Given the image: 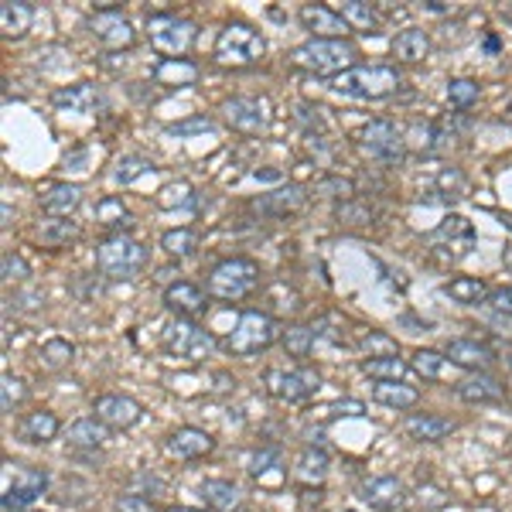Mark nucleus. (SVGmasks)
<instances>
[{
    "instance_id": "f704fd0d",
    "label": "nucleus",
    "mask_w": 512,
    "mask_h": 512,
    "mask_svg": "<svg viewBox=\"0 0 512 512\" xmlns=\"http://www.w3.org/2000/svg\"><path fill=\"white\" fill-rule=\"evenodd\" d=\"M154 79L161 86H192L199 79V66L188 59H161L154 66Z\"/></svg>"
},
{
    "instance_id": "6e6552de",
    "label": "nucleus",
    "mask_w": 512,
    "mask_h": 512,
    "mask_svg": "<svg viewBox=\"0 0 512 512\" xmlns=\"http://www.w3.org/2000/svg\"><path fill=\"white\" fill-rule=\"evenodd\" d=\"M147 35H151V45L161 55L178 59V55H185L188 48L195 45L199 28H195V21H188L181 14H151L147 18Z\"/></svg>"
},
{
    "instance_id": "f8f14e48",
    "label": "nucleus",
    "mask_w": 512,
    "mask_h": 512,
    "mask_svg": "<svg viewBox=\"0 0 512 512\" xmlns=\"http://www.w3.org/2000/svg\"><path fill=\"white\" fill-rule=\"evenodd\" d=\"M223 116L232 130H240L246 137H260L270 127L267 99H256V96H232V99H225Z\"/></svg>"
},
{
    "instance_id": "052dcab7",
    "label": "nucleus",
    "mask_w": 512,
    "mask_h": 512,
    "mask_svg": "<svg viewBox=\"0 0 512 512\" xmlns=\"http://www.w3.org/2000/svg\"><path fill=\"white\" fill-rule=\"evenodd\" d=\"M441 188H451V199H458V192L465 188V178H461V171H454V168H447V171H441Z\"/></svg>"
},
{
    "instance_id": "f257e3e1",
    "label": "nucleus",
    "mask_w": 512,
    "mask_h": 512,
    "mask_svg": "<svg viewBox=\"0 0 512 512\" xmlns=\"http://www.w3.org/2000/svg\"><path fill=\"white\" fill-rule=\"evenodd\" d=\"M290 62L311 75H342L356 68V48L345 38H308L304 45H297L290 51Z\"/></svg>"
},
{
    "instance_id": "13d9d810",
    "label": "nucleus",
    "mask_w": 512,
    "mask_h": 512,
    "mask_svg": "<svg viewBox=\"0 0 512 512\" xmlns=\"http://www.w3.org/2000/svg\"><path fill=\"white\" fill-rule=\"evenodd\" d=\"M489 308H492V311H499V314H506V318H512V284H509V288L492 290Z\"/></svg>"
},
{
    "instance_id": "49530a36",
    "label": "nucleus",
    "mask_w": 512,
    "mask_h": 512,
    "mask_svg": "<svg viewBox=\"0 0 512 512\" xmlns=\"http://www.w3.org/2000/svg\"><path fill=\"white\" fill-rule=\"evenodd\" d=\"M0 277H4V284H24V280L31 277V264L24 260L21 253L7 249V253L0 256Z\"/></svg>"
},
{
    "instance_id": "5701e85b",
    "label": "nucleus",
    "mask_w": 512,
    "mask_h": 512,
    "mask_svg": "<svg viewBox=\"0 0 512 512\" xmlns=\"http://www.w3.org/2000/svg\"><path fill=\"white\" fill-rule=\"evenodd\" d=\"M454 393H458V400L471 403V406L502 400V386H499V379L489 376V373H471V376L458 379V382H454Z\"/></svg>"
},
{
    "instance_id": "423d86ee",
    "label": "nucleus",
    "mask_w": 512,
    "mask_h": 512,
    "mask_svg": "<svg viewBox=\"0 0 512 512\" xmlns=\"http://www.w3.org/2000/svg\"><path fill=\"white\" fill-rule=\"evenodd\" d=\"M277 338H280V328H277V321L267 311H243L240 321H236V328L225 335L223 349L229 356L249 358L267 352Z\"/></svg>"
},
{
    "instance_id": "c756f323",
    "label": "nucleus",
    "mask_w": 512,
    "mask_h": 512,
    "mask_svg": "<svg viewBox=\"0 0 512 512\" xmlns=\"http://www.w3.org/2000/svg\"><path fill=\"white\" fill-rule=\"evenodd\" d=\"M31 21H35L31 4H24V0H4L0 4V31H4V38H24L31 31Z\"/></svg>"
},
{
    "instance_id": "0eeeda50",
    "label": "nucleus",
    "mask_w": 512,
    "mask_h": 512,
    "mask_svg": "<svg viewBox=\"0 0 512 512\" xmlns=\"http://www.w3.org/2000/svg\"><path fill=\"white\" fill-rule=\"evenodd\" d=\"M164 352L195 366V362H205V358L216 352V338H212L209 328H201L199 321L175 318V321L164 328Z\"/></svg>"
},
{
    "instance_id": "3c124183",
    "label": "nucleus",
    "mask_w": 512,
    "mask_h": 512,
    "mask_svg": "<svg viewBox=\"0 0 512 512\" xmlns=\"http://www.w3.org/2000/svg\"><path fill=\"white\" fill-rule=\"evenodd\" d=\"M192 185L188 181H171V185H164L161 192H157V205L161 209H178V205H188L192 201Z\"/></svg>"
},
{
    "instance_id": "774afa93",
    "label": "nucleus",
    "mask_w": 512,
    "mask_h": 512,
    "mask_svg": "<svg viewBox=\"0 0 512 512\" xmlns=\"http://www.w3.org/2000/svg\"><path fill=\"white\" fill-rule=\"evenodd\" d=\"M28 512H35V509H28Z\"/></svg>"
},
{
    "instance_id": "9d476101",
    "label": "nucleus",
    "mask_w": 512,
    "mask_h": 512,
    "mask_svg": "<svg viewBox=\"0 0 512 512\" xmlns=\"http://www.w3.org/2000/svg\"><path fill=\"white\" fill-rule=\"evenodd\" d=\"M264 386H267V393L273 400L301 403L321 390V376L311 366H301V369H270L267 376H264Z\"/></svg>"
},
{
    "instance_id": "9b49d317",
    "label": "nucleus",
    "mask_w": 512,
    "mask_h": 512,
    "mask_svg": "<svg viewBox=\"0 0 512 512\" xmlns=\"http://www.w3.org/2000/svg\"><path fill=\"white\" fill-rule=\"evenodd\" d=\"M403 144H406V140H403V130L393 120H386V116L369 120V123L358 130V147L369 157H376V161H400Z\"/></svg>"
},
{
    "instance_id": "680f3d73",
    "label": "nucleus",
    "mask_w": 512,
    "mask_h": 512,
    "mask_svg": "<svg viewBox=\"0 0 512 512\" xmlns=\"http://www.w3.org/2000/svg\"><path fill=\"white\" fill-rule=\"evenodd\" d=\"M423 7H427V11H434V14H445V11H451V7H447L445 0H427Z\"/></svg>"
},
{
    "instance_id": "2f4dec72",
    "label": "nucleus",
    "mask_w": 512,
    "mask_h": 512,
    "mask_svg": "<svg viewBox=\"0 0 512 512\" xmlns=\"http://www.w3.org/2000/svg\"><path fill=\"white\" fill-rule=\"evenodd\" d=\"M441 290H445L451 301H458V304H468V308H475V304H485V301L492 297L489 284H485L482 277H454V280H447Z\"/></svg>"
},
{
    "instance_id": "864d4df0",
    "label": "nucleus",
    "mask_w": 512,
    "mask_h": 512,
    "mask_svg": "<svg viewBox=\"0 0 512 512\" xmlns=\"http://www.w3.org/2000/svg\"><path fill=\"white\" fill-rule=\"evenodd\" d=\"M328 192H332L335 199L349 201L352 195H356V185H352L349 178H325V181L314 185V195H328Z\"/></svg>"
},
{
    "instance_id": "4c0bfd02",
    "label": "nucleus",
    "mask_w": 512,
    "mask_h": 512,
    "mask_svg": "<svg viewBox=\"0 0 512 512\" xmlns=\"http://www.w3.org/2000/svg\"><path fill=\"white\" fill-rule=\"evenodd\" d=\"M406 362L400 356H382V358H362V373L373 376L376 382H403L406 376Z\"/></svg>"
},
{
    "instance_id": "69168bd1",
    "label": "nucleus",
    "mask_w": 512,
    "mask_h": 512,
    "mask_svg": "<svg viewBox=\"0 0 512 512\" xmlns=\"http://www.w3.org/2000/svg\"><path fill=\"white\" fill-rule=\"evenodd\" d=\"M502 11H506V14H509V18H512V4H506V7H502Z\"/></svg>"
},
{
    "instance_id": "c85d7f7f",
    "label": "nucleus",
    "mask_w": 512,
    "mask_h": 512,
    "mask_svg": "<svg viewBox=\"0 0 512 512\" xmlns=\"http://www.w3.org/2000/svg\"><path fill=\"white\" fill-rule=\"evenodd\" d=\"M328 468H332V458L325 447H304L297 465H294V478L301 485H321L328 478Z\"/></svg>"
},
{
    "instance_id": "ea45409f",
    "label": "nucleus",
    "mask_w": 512,
    "mask_h": 512,
    "mask_svg": "<svg viewBox=\"0 0 512 512\" xmlns=\"http://www.w3.org/2000/svg\"><path fill=\"white\" fill-rule=\"evenodd\" d=\"M161 249H164L168 256H192V253L199 249V236H195V229H188V225L168 229V232L161 236Z\"/></svg>"
},
{
    "instance_id": "603ef678",
    "label": "nucleus",
    "mask_w": 512,
    "mask_h": 512,
    "mask_svg": "<svg viewBox=\"0 0 512 512\" xmlns=\"http://www.w3.org/2000/svg\"><path fill=\"white\" fill-rule=\"evenodd\" d=\"M209 130H216V120H212V116H188V120H178V123L168 127L171 137H199V134H209Z\"/></svg>"
},
{
    "instance_id": "393cba45",
    "label": "nucleus",
    "mask_w": 512,
    "mask_h": 512,
    "mask_svg": "<svg viewBox=\"0 0 512 512\" xmlns=\"http://www.w3.org/2000/svg\"><path fill=\"white\" fill-rule=\"evenodd\" d=\"M304 201H308L304 188H297V185H288V188H277V192H270V195H260V199L253 201V212L280 219V216H290V212L304 209Z\"/></svg>"
},
{
    "instance_id": "39448f33",
    "label": "nucleus",
    "mask_w": 512,
    "mask_h": 512,
    "mask_svg": "<svg viewBox=\"0 0 512 512\" xmlns=\"http://www.w3.org/2000/svg\"><path fill=\"white\" fill-rule=\"evenodd\" d=\"M260 264L249 260V256H229L223 264H216L209 273V284L205 290L219 301H243L253 290L260 288Z\"/></svg>"
},
{
    "instance_id": "a211bd4d",
    "label": "nucleus",
    "mask_w": 512,
    "mask_h": 512,
    "mask_svg": "<svg viewBox=\"0 0 512 512\" xmlns=\"http://www.w3.org/2000/svg\"><path fill=\"white\" fill-rule=\"evenodd\" d=\"M205 301H209V290H201L192 280H175L164 288V308L178 318H195L205 311Z\"/></svg>"
},
{
    "instance_id": "20e7f679",
    "label": "nucleus",
    "mask_w": 512,
    "mask_h": 512,
    "mask_svg": "<svg viewBox=\"0 0 512 512\" xmlns=\"http://www.w3.org/2000/svg\"><path fill=\"white\" fill-rule=\"evenodd\" d=\"M147 264V249L127 232H113L96 246V270L106 280H130Z\"/></svg>"
},
{
    "instance_id": "bb28decb",
    "label": "nucleus",
    "mask_w": 512,
    "mask_h": 512,
    "mask_svg": "<svg viewBox=\"0 0 512 512\" xmlns=\"http://www.w3.org/2000/svg\"><path fill=\"white\" fill-rule=\"evenodd\" d=\"M199 499L209 506V509L229 512L243 502V492H240L236 482H229V478H205L199 485Z\"/></svg>"
},
{
    "instance_id": "c9c22d12",
    "label": "nucleus",
    "mask_w": 512,
    "mask_h": 512,
    "mask_svg": "<svg viewBox=\"0 0 512 512\" xmlns=\"http://www.w3.org/2000/svg\"><path fill=\"white\" fill-rule=\"evenodd\" d=\"M414 369L421 373L423 379H454L461 369L445 356V352H434V349H421L414 352Z\"/></svg>"
},
{
    "instance_id": "5fc2aeb1",
    "label": "nucleus",
    "mask_w": 512,
    "mask_h": 512,
    "mask_svg": "<svg viewBox=\"0 0 512 512\" xmlns=\"http://www.w3.org/2000/svg\"><path fill=\"white\" fill-rule=\"evenodd\" d=\"M414 495H417V506H421V509H445L447 506V492L441 489V485H421V489L414 492Z\"/></svg>"
},
{
    "instance_id": "bf43d9fd",
    "label": "nucleus",
    "mask_w": 512,
    "mask_h": 512,
    "mask_svg": "<svg viewBox=\"0 0 512 512\" xmlns=\"http://www.w3.org/2000/svg\"><path fill=\"white\" fill-rule=\"evenodd\" d=\"M325 110H318V106H301V113H297V120L308 127V130H318V134H325L328 130V123H325V116H321Z\"/></svg>"
},
{
    "instance_id": "ddd939ff",
    "label": "nucleus",
    "mask_w": 512,
    "mask_h": 512,
    "mask_svg": "<svg viewBox=\"0 0 512 512\" xmlns=\"http://www.w3.org/2000/svg\"><path fill=\"white\" fill-rule=\"evenodd\" d=\"M45 492H48V471H42V468H21L14 475V482L4 489V509L28 512Z\"/></svg>"
},
{
    "instance_id": "e433bc0d",
    "label": "nucleus",
    "mask_w": 512,
    "mask_h": 512,
    "mask_svg": "<svg viewBox=\"0 0 512 512\" xmlns=\"http://www.w3.org/2000/svg\"><path fill=\"white\" fill-rule=\"evenodd\" d=\"M96 223L106 225V229H130L134 225V216H130V209L123 205V199H116V195H106L103 201H96Z\"/></svg>"
},
{
    "instance_id": "58836bf2",
    "label": "nucleus",
    "mask_w": 512,
    "mask_h": 512,
    "mask_svg": "<svg viewBox=\"0 0 512 512\" xmlns=\"http://www.w3.org/2000/svg\"><path fill=\"white\" fill-rule=\"evenodd\" d=\"M35 236L45 246H68L72 240H79V223H72V219H45L35 229Z\"/></svg>"
},
{
    "instance_id": "0e129e2a",
    "label": "nucleus",
    "mask_w": 512,
    "mask_h": 512,
    "mask_svg": "<svg viewBox=\"0 0 512 512\" xmlns=\"http://www.w3.org/2000/svg\"><path fill=\"white\" fill-rule=\"evenodd\" d=\"M168 512H201V509H188V506H178V509H168Z\"/></svg>"
},
{
    "instance_id": "6e6d98bb",
    "label": "nucleus",
    "mask_w": 512,
    "mask_h": 512,
    "mask_svg": "<svg viewBox=\"0 0 512 512\" xmlns=\"http://www.w3.org/2000/svg\"><path fill=\"white\" fill-rule=\"evenodd\" d=\"M116 512H157V506L151 502V499H144V495L127 492V495L116 499Z\"/></svg>"
},
{
    "instance_id": "1a4fd4ad",
    "label": "nucleus",
    "mask_w": 512,
    "mask_h": 512,
    "mask_svg": "<svg viewBox=\"0 0 512 512\" xmlns=\"http://www.w3.org/2000/svg\"><path fill=\"white\" fill-rule=\"evenodd\" d=\"M475 249V225L465 216H447L430 232V253L441 264H458Z\"/></svg>"
},
{
    "instance_id": "a878e982",
    "label": "nucleus",
    "mask_w": 512,
    "mask_h": 512,
    "mask_svg": "<svg viewBox=\"0 0 512 512\" xmlns=\"http://www.w3.org/2000/svg\"><path fill=\"white\" fill-rule=\"evenodd\" d=\"M390 51H393L397 62L417 66V62H423V59L430 55V35H427L423 28H403V31H397Z\"/></svg>"
},
{
    "instance_id": "2eb2a0df",
    "label": "nucleus",
    "mask_w": 512,
    "mask_h": 512,
    "mask_svg": "<svg viewBox=\"0 0 512 512\" xmlns=\"http://www.w3.org/2000/svg\"><path fill=\"white\" fill-rule=\"evenodd\" d=\"M90 31L99 45L113 48V51H116V48H134L137 42L134 24L127 21L120 11H96L90 18Z\"/></svg>"
},
{
    "instance_id": "412c9836",
    "label": "nucleus",
    "mask_w": 512,
    "mask_h": 512,
    "mask_svg": "<svg viewBox=\"0 0 512 512\" xmlns=\"http://www.w3.org/2000/svg\"><path fill=\"white\" fill-rule=\"evenodd\" d=\"M297 18L311 31V38H342L349 31V24L338 18V11L325 7V4H304L297 11Z\"/></svg>"
},
{
    "instance_id": "7ed1b4c3",
    "label": "nucleus",
    "mask_w": 512,
    "mask_h": 512,
    "mask_svg": "<svg viewBox=\"0 0 512 512\" xmlns=\"http://www.w3.org/2000/svg\"><path fill=\"white\" fill-rule=\"evenodd\" d=\"M403 86V75L393 66H356L328 79V90L356 99H386Z\"/></svg>"
},
{
    "instance_id": "e2e57ef3",
    "label": "nucleus",
    "mask_w": 512,
    "mask_h": 512,
    "mask_svg": "<svg viewBox=\"0 0 512 512\" xmlns=\"http://www.w3.org/2000/svg\"><path fill=\"white\" fill-rule=\"evenodd\" d=\"M253 178L256 181H280V171H256Z\"/></svg>"
},
{
    "instance_id": "09e8293b",
    "label": "nucleus",
    "mask_w": 512,
    "mask_h": 512,
    "mask_svg": "<svg viewBox=\"0 0 512 512\" xmlns=\"http://www.w3.org/2000/svg\"><path fill=\"white\" fill-rule=\"evenodd\" d=\"M335 219L338 223H352V225H366L369 219H373V205H366V201H338L335 205Z\"/></svg>"
},
{
    "instance_id": "473e14b6",
    "label": "nucleus",
    "mask_w": 512,
    "mask_h": 512,
    "mask_svg": "<svg viewBox=\"0 0 512 512\" xmlns=\"http://www.w3.org/2000/svg\"><path fill=\"white\" fill-rule=\"evenodd\" d=\"M373 400L390 406V410H410L421 403V390L410 382H376L373 386Z\"/></svg>"
},
{
    "instance_id": "8fccbe9b",
    "label": "nucleus",
    "mask_w": 512,
    "mask_h": 512,
    "mask_svg": "<svg viewBox=\"0 0 512 512\" xmlns=\"http://www.w3.org/2000/svg\"><path fill=\"white\" fill-rule=\"evenodd\" d=\"M273 468H284L280 447H260V451L249 458V475H253V478H264V475H270Z\"/></svg>"
},
{
    "instance_id": "37998d69",
    "label": "nucleus",
    "mask_w": 512,
    "mask_h": 512,
    "mask_svg": "<svg viewBox=\"0 0 512 512\" xmlns=\"http://www.w3.org/2000/svg\"><path fill=\"white\" fill-rule=\"evenodd\" d=\"M478 96H482V90H478V83L475 79H451L447 83V103L454 106V110H471L475 103H478Z\"/></svg>"
},
{
    "instance_id": "cd10ccee",
    "label": "nucleus",
    "mask_w": 512,
    "mask_h": 512,
    "mask_svg": "<svg viewBox=\"0 0 512 512\" xmlns=\"http://www.w3.org/2000/svg\"><path fill=\"white\" fill-rule=\"evenodd\" d=\"M66 441L72 447H83V451H96L110 441V427L96 417H79V421L68 423L66 430Z\"/></svg>"
},
{
    "instance_id": "4be33fe9",
    "label": "nucleus",
    "mask_w": 512,
    "mask_h": 512,
    "mask_svg": "<svg viewBox=\"0 0 512 512\" xmlns=\"http://www.w3.org/2000/svg\"><path fill=\"white\" fill-rule=\"evenodd\" d=\"M445 356L451 358L458 369L478 373V369H485L492 362V349L485 342H478V338H451L445 345Z\"/></svg>"
},
{
    "instance_id": "79ce46f5",
    "label": "nucleus",
    "mask_w": 512,
    "mask_h": 512,
    "mask_svg": "<svg viewBox=\"0 0 512 512\" xmlns=\"http://www.w3.org/2000/svg\"><path fill=\"white\" fill-rule=\"evenodd\" d=\"M280 342H284V349H288L294 358H304L311 356L314 342H318V332H314L311 325H294L288 332L280 335Z\"/></svg>"
},
{
    "instance_id": "de8ad7c7",
    "label": "nucleus",
    "mask_w": 512,
    "mask_h": 512,
    "mask_svg": "<svg viewBox=\"0 0 512 512\" xmlns=\"http://www.w3.org/2000/svg\"><path fill=\"white\" fill-rule=\"evenodd\" d=\"M24 397H28L24 379L4 373V379H0V410H4V414H14V406H18Z\"/></svg>"
},
{
    "instance_id": "f3484780",
    "label": "nucleus",
    "mask_w": 512,
    "mask_h": 512,
    "mask_svg": "<svg viewBox=\"0 0 512 512\" xmlns=\"http://www.w3.org/2000/svg\"><path fill=\"white\" fill-rule=\"evenodd\" d=\"M212 447H216L212 434L201 430V427H178V430H171L168 441H164V451H168L171 458H178V461L205 458V454H212Z\"/></svg>"
},
{
    "instance_id": "72a5a7b5",
    "label": "nucleus",
    "mask_w": 512,
    "mask_h": 512,
    "mask_svg": "<svg viewBox=\"0 0 512 512\" xmlns=\"http://www.w3.org/2000/svg\"><path fill=\"white\" fill-rule=\"evenodd\" d=\"M338 18L349 24V31H362V35H376L379 31V14L366 0H342Z\"/></svg>"
},
{
    "instance_id": "b1692460",
    "label": "nucleus",
    "mask_w": 512,
    "mask_h": 512,
    "mask_svg": "<svg viewBox=\"0 0 512 512\" xmlns=\"http://www.w3.org/2000/svg\"><path fill=\"white\" fill-rule=\"evenodd\" d=\"M38 205H42L45 219H68V216L83 205V188H79V185H68V181L51 185L45 195L38 199Z\"/></svg>"
},
{
    "instance_id": "dca6fc26",
    "label": "nucleus",
    "mask_w": 512,
    "mask_h": 512,
    "mask_svg": "<svg viewBox=\"0 0 512 512\" xmlns=\"http://www.w3.org/2000/svg\"><path fill=\"white\" fill-rule=\"evenodd\" d=\"M358 499H362L369 509L390 512V509H397L403 499H406V485H403L397 475H373V478L362 482Z\"/></svg>"
},
{
    "instance_id": "7c9ffc66",
    "label": "nucleus",
    "mask_w": 512,
    "mask_h": 512,
    "mask_svg": "<svg viewBox=\"0 0 512 512\" xmlns=\"http://www.w3.org/2000/svg\"><path fill=\"white\" fill-rule=\"evenodd\" d=\"M59 430H62V423H59V417H55L51 410H35V414H28L21 421V437L24 441H31V445H48V441H55Z\"/></svg>"
},
{
    "instance_id": "338daca9",
    "label": "nucleus",
    "mask_w": 512,
    "mask_h": 512,
    "mask_svg": "<svg viewBox=\"0 0 512 512\" xmlns=\"http://www.w3.org/2000/svg\"><path fill=\"white\" fill-rule=\"evenodd\" d=\"M506 223H509V229H512V216H509V219H506Z\"/></svg>"
},
{
    "instance_id": "f03ea898",
    "label": "nucleus",
    "mask_w": 512,
    "mask_h": 512,
    "mask_svg": "<svg viewBox=\"0 0 512 512\" xmlns=\"http://www.w3.org/2000/svg\"><path fill=\"white\" fill-rule=\"evenodd\" d=\"M216 62L223 68H249L267 55V38L246 21H229L216 38Z\"/></svg>"
},
{
    "instance_id": "aec40b11",
    "label": "nucleus",
    "mask_w": 512,
    "mask_h": 512,
    "mask_svg": "<svg viewBox=\"0 0 512 512\" xmlns=\"http://www.w3.org/2000/svg\"><path fill=\"white\" fill-rule=\"evenodd\" d=\"M403 430H406V437H414L421 445H437V441H445L458 430V423L441 417V414H410Z\"/></svg>"
},
{
    "instance_id": "4468645a",
    "label": "nucleus",
    "mask_w": 512,
    "mask_h": 512,
    "mask_svg": "<svg viewBox=\"0 0 512 512\" xmlns=\"http://www.w3.org/2000/svg\"><path fill=\"white\" fill-rule=\"evenodd\" d=\"M92 414H96V421H103L110 430H130L144 417V406L134 397H127V393H103L92 403Z\"/></svg>"
},
{
    "instance_id": "c03bdc74",
    "label": "nucleus",
    "mask_w": 512,
    "mask_h": 512,
    "mask_svg": "<svg viewBox=\"0 0 512 512\" xmlns=\"http://www.w3.org/2000/svg\"><path fill=\"white\" fill-rule=\"evenodd\" d=\"M358 352L366 358H382V356H397V342L390 338L386 332H376V328H369V332L358 335Z\"/></svg>"
},
{
    "instance_id": "a18cd8bd",
    "label": "nucleus",
    "mask_w": 512,
    "mask_h": 512,
    "mask_svg": "<svg viewBox=\"0 0 512 512\" xmlns=\"http://www.w3.org/2000/svg\"><path fill=\"white\" fill-rule=\"evenodd\" d=\"M157 168L147 161V157H123L120 164H116V171H113V178L116 185H134L137 178H144V175H154Z\"/></svg>"
},
{
    "instance_id": "6ab92c4d",
    "label": "nucleus",
    "mask_w": 512,
    "mask_h": 512,
    "mask_svg": "<svg viewBox=\"0 0 512 512\" xmlns=\"http://www.w3.org/2000/svg\"><path fill=\"white\" fill-rule=\"evenodd\" d=\"M51 103L66 113H79V116H90L103 106V90L92 86V83H75V86H62V90L51 92Z\"/></svg>"
},
{
    "instance_id": "a19ab883",
    "label": "nucleus",
    "mask_w": 512,
    "mask_h": 512,
    "mask_svg": "<svg viewBox=\"0 0 512 512\" xmlns=\"http://www.w3.org/2000/svg\"><path fill=\"white\" fill-rule=\"evenodd\" d=\"M72 358H75V345L68 338H48L45 345H42V366H45L48 373L66 369Z\"/></svg>"
},
{
    "instance_id": "4d7b16f0",
    "label": "nucleus",
    "mask_w": 512,
    "mask_h": 512,
    "mask_svg": "<svg viewBox=\"0 0 512 512\" xmlns=\"http://www.w3.org/2000/svg\"><path fill=\"white\" fill-rule=\"evenodd\" d=\"M362 414H366L362 400H338L328 406V417H362Z\"/></svg>"
}]
</instances>
